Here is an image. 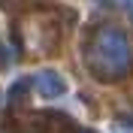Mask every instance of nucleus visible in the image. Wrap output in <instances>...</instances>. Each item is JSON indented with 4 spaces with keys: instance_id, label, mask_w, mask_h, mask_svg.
<instances>
[{
    "instance_id": "7ed1b4c3",
    "label": "nucleus",
    "mask_w": 133,
    "mask_h": 133,
    "mask_svg": "<svg viewBox=\"0 0 133 133\" xmlns=\"http://www.w3.org/2000/svg\"><path fill=\"white\" fill-rule=\"evenodd\" d=\"M127 12H130V18H133V0H127Z\"/></svg>"
},
{
    "instance_id": "20e7f679",
    "label": "nucleus",
    "mask_w": 133,
    "mask_h": 133,
    "mask_svg": "<svg viewBox=\"0 0 133 133\" xmlns=\"http://www.w3.org/2000/svg\"><path fill=\"white\" fill-rule=\"evenodd\" d=\"M85 133H94V130H85Z\"/></svg>"
},
{
    "instance_id": "f03ea898",
    "label": "nucleus",
    "mask_w": 133,
    "mask_h": 133,
    "mask_svg": "<svg viewBox=\"0 0 133 133\" xmlns=\"http://www.w3.org/2000/svg\"><path fill=\"white\" fill-rule=\"evenodd\" d=\"M33 85H36V91H39L42 97H61V94L66 91L64 76L55 73V70H39V73L33 76Z\"/></svg>"
},
{
    "instance_id": "f257e3e1",
    "label": "nucleus",
    "mask_w": 133,
    "mask_h": 133,
    "mask_svg": "<svg viewBox=\"0 0 133 133\" xmlns=\"http://www.w3.org/2000/svg\"><path fill=\"white\" fill-rule=\"evenodd\" d=\"M85 64L100 82H118L133 70L130 42L115 27H100L85 45Z\"/></svg>"
}]
</instances>
